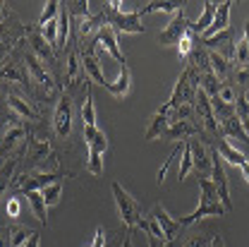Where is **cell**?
Returning a JSON list of instances; mask_svg holds the SVG:
<instances>
[{
    "mask_svg": "<svg viewBox=\"0 0 249 247\" xmlns=\"http://www.w3.org/2000/svg\"><path fill=\"white\" fill-rule=\"evenodd\" d=\"M199 190H201V194H199L196 209H194L189 216L178 218L182 228L194 226L199 218H204V216H223V214H225V207H223L220 199H218V192H216V187H213V183H211V178H199Z\"/></svg>",
    "mask_w": 249,
    "mask_h": 247,
    "instance_id": "cell-1",
    "label": "cell"
},
{
    "mask_svg": "<svg viewBox=\"0 0 249 247\" xmlns=\"http://www.w3.org/2000/svg\"><path fill=\"white\" fill-rule=\"evenodd\" d=\"M120 7H123L120 0L103 2L106 24L113 27L115 31H123V34H144V24H142V15H139V10H134V12H123Z\"/></svg>",
    "mask_w": 249,
    "mask_h": 247,
    "instance_id": "cell-2",
    "label": "cell"
},
{
    "mask_svg": "<svg viewBox=\"0 0 249 247\" xmlns=\"http://www.w3.org/2000/svg\"><path fill=\"white\" fill-rule=\"evenodd\" d=\"M65 178L62 171H53V173H46V171H29V173H22L17 178H12V190L19 192V194H27V192H41L53 183H60Z\"/></svg>",
    "mask_w": 249,
    "mask_h": 247,
    "instance_id": "cell-3",
    "label": "cell"
},
{
    "mask_svg": "<svg viewBox=\"0 0 249 247\" xmlns=\"http://www.w3.org/2000/svg\"><path fill=\"white\" fill-rule=\"evenodd\" d=\"M110 190H113V197H115V204H118V211H120V218H123L124 228H127V230L139 228L144 218H142V207L137 204V199H134L120 183H113Z\"/></svg>",
    "mask_w": 249,
    "mask_h": 247,
    "instance_id": "cell-4",
    "label": "cell"
},
{
    "mask_svg": "<svg viewBox=\"0 0 249 247\" xmlns=\"http://www.w3.org/2000/svg\"><path fill=\"white\" fill-rule=\"evenodd\" d=\"M22 60H24V67H27V72H29V79L31 84H36L38 89L43 94H51L55 92V77H53V70L46 65L43 60H38L34 53H31L29 48L22 53Z\"/></svg>",
    "mask_w": 249,
    "mask_h": 247,
    "instance_id": "cell-5",
    "label": "cell"
},
{
    "mask_svg": "<svg viewBox=\"0 0 249 247\" xmlns=\"http://www.w3.org/2000/svg\"><path fill=\"white\" fill-rule=\"evenodd\" d=\"M187 7V5H185ZM178 10L175 15H173V19L168 22V27L158 34V43L165 48V46H178L180 41H182V36L187 34L189 29V19H187V10Z\"/></svg>",
    "mask_w": 249,
    "mask_h": 247,
    "instance_id": "cell-6",
    "label": "cell"
},
{
    "mask_svg": "<svg viewBox=\"0 0 249 247\" xmlns=\"http://www.w3.org/2000/svg\"><path fill=\"white\" fill-rule=\"evenodd\" d=\"M223 158L216 149H211V183L216 187L218 199L225 207V211H232V202H230V187H228V178H225V168L220 163Z\"/></svg>",
    "mask_w": 249,
    "mask_h": 247,
    "instance_id": "cell-7",
    "label": "cell"
},
{
    "mask_svg": "<svg viewBox=\"0 0 249 247\" xmlns=\"http://www.w3.org/2000/svg\"><path fill=\"white\" fill-rule=\"evenodd\" d=\"M93 51H96V56H101V53L113 56L115 60L120 62V67H123V65H127V62H124V53L120 51V46H118L115 29H113V27H108V24H106L103 29L93 36Z\"/></svg>",
    "mask_w": 249,
    "mask_h": 247,
    "instance_id": "cell-8",
    "label": "cell"
},
{
    "mask_svg": "<svg viewBox=\"0 0 249 247\" xmlns=\"http://www.w3.org/2000/svg\"><path fill=\"white\" fill-rule=\"evenodd\" d=\"M199 38H201V43H204L206 51L220 53L223 58L232 60L235 46H237V41H235V29H225V31H220V34H213V36H199Z\"/></svg>",
    "mask_w": 249,
    "mask_h": 247,
    "instance_id": "cell-9",
    "label": "cell"
},
{
    "mask_svg": "<svg viewBox=\"0 0 249 247\" xmlns=\"http://www.w3.org/2000/svg\"><path fill=\"white\" fill-rule=\"evenodd\" d=\"M53 130L60 139H67L72 134V96L65 92L58 98L55 115H53Z\"/></svg>",
    "mask_w": 249,
    "mask_h": 247,
    "instance_id": "cell-10",
    "label": "cell"
},
{
    "mask_svg": "<svg viewBox=\"0 0 249 247\" xmlns=\"http://www.w3.org/2000/svg\"><path fill=\"white\" fill-rule=\"evenodd\" d=\"M0 82H19L24 87H29V72L24 67V60H19L17 56H7L0 62Z\"/></svg>",
    "mask_w": 249,
    "mask_h": 247,
    "instance_id": "cell-11",
    "label": "cell"
},
{
    "mask_svg": "<svg viewBox=\"0 0 249 247\" xmlns=\"http://www.w3.org/2000/svg\"><path fill=\"white\" fill-rule=\"evenodd\" d=\"M173 103L170 101H165L158 111H156V115L151 118V123H149V130H146V134H144V142H154L158 137H163V132L170 127L173 123Z\"/></svg>",
    "mask_w": 249,
    "mask_h": 247,
    "instance_id": "cell-12",
    "label": "cell"
},
{
    "mask_svg": "<svg viewBox=\"0 0 249 247\" xmlns=\"http://www.w3.org/2000/svg\"><path fill=\"white\" fill-rule=\"evenodd\" d=\"M189 149H192V161L194 171L199 178H211V152L204 147L199 137H189Z\"/></svg>",
    "mask_w": 249,
    "mask_h": 247,
    "instance_id": "cell-13",
    "label": "cell"
},
{
    "mask_svg": "<svg viewBox=\"0 0 249 247\" xmlns=\"http://www.w3.org/2000/svg\"><path fill=\"white\" fill-rule=\"evenodd\" d=\"M24 36H27V41H29V51L38 60H43L46 65H58V62H55V56H53V48H51L48 41L41 36L38 27H34V29L29 27V29L24 31Z\"/></svg>",
    "mask_w": 249,
    "mask_h": 247,
    "instance_id": "cell-14",
    "label": "cell"
},
{
    "mask_svg": "<svg viewBox=\"0 0 249 247\" xmlns=\"http://www.w3.org/2000/svg\"><path fill=\"white\" fill-rule=\"evenodd\" d=\"M24 31L27 29H24L19 22H15L12 27H10V22L0 24V62L10 56V51H12L15 46H19V43H22V41H19V36H22Z\"/></svg>",
    "mask_w": 249,
    "mask_h": 247,
    "instance_id": "cell-15",
    "label": "cell"
},
{
    "mask_svg": "<svg viewBox=\"0 0 249 247\" xmlns=\"http://www.w3.org/2000/svg\"><path fill=\"white\" fill-rule=\"evenodd\" d=\"M151 216L158 221V226H160V230H163V235H165V240H168V243H175V240H178V235H180V230H185V228L180 226V221L170 216L160 204H156L154 209H151Z\"/></svg>",
    "mask_w": 249,
    "mask_h": 247,
    "instance_id": "cell-16",
    "label": "cell"
},
{
    "mask_svg": "<svg viewBox=\"0 0 249 247\" xmlns=\"http://www.w3.org/2000/svg\"><path fill=\"white\" fill-rule=\"evenodd\" d=\"M27 147H29V163H31V171H36V166L43 161V158H48L51 154V144L46 142V139H38V137H34L27 132Z\"/></svg>",
    "mask_w": 249,
    "mask_h": 247,
    "instance_id": "cell-17",
    "label": "cell"
},
{
    "mask_svg": "<svg viewBox=\"0 0 249 247\" xmlns=\"http://www.w3.org/2000/svg\"><path fill=\"white\" fill-rule=\"evenodd\" d=\"M5 103H7V106H10V111H12V113H17L19 118H27V120H38V118H41V115H38V111H36L31 103H27L22 96H17L15 92H7Z\"/></svg>",
    "mask_w": 249,
    "mask_h": 247,
    "instance_id": "cell-18",
    "label": "cell"
},
{
    "mask_svg": "<svg viewBox=\"0 0 249 247\" xmlns=\"http://www.w3.org/2000/svg\"><path fill=\"white\" fill-rule=\"evenodd\" d=\"M84 139H87V149H89V154H106L108 152V137H106V132L103 130H98V127H87L84 125Z\"/></svg>",
    "mask_w": 249,
    "mask_h": 247,
    "instance_id": "cell-19",
    "label": "cell"
},
{
    "mask_svg": "<svg viewBox=\"0 0 249 247\" xmlns=\"http://www.w3.org/2000/svg\"><path fill=\"white\" fill-rule=\"evenodd\" d=\"M230 7H232V2L230 0H225V2H220L216 7V17H213V22H211V27L204 31V36H213V34H220V31L230 29Z\"/></svg>",
    "mask_w": 249,
    "mask_h": 247,
    "instance_id": "cell-20",
    "label": "cell"
},
{
    "mask_svg": "<svg viewBox=\"0 0 249 247\" xmlns=\"http://www.w3.org/2000/svg\"><path fill=\"white\" fill-rule=\"evenodd\" d=\"M87 75H84V70H82V58H79V48H70V53H67V82H70V87H77L82 79H84Z\"/></svg>",
    "mask_w": 249,
    "mask_h": 247,
    "instance_id": "cell-21",
    "label": "cell"
},
{
    "mask_svg": "<svg viewBox=\"0 0 249 247\" xmlns=\"http://www.w3.org/2000/svg\"><path fill=\"white\" fill-rule=\"evenodd\" d=\"M216 7H218V2H211V0L204 2V15H201L196 22H189V31H192L194 36H204V31L211 27V22H213V17H216Z\"/></svg>",
    "mask_w": 249,
    "mask_h": 247,
    "instance_id": "cell-22",
    "label": "cell"
},
{
    "mask_svg": "<svg viewBox=\"0 0 249 247\" xmlns=\"http://www.w3.org/2000/svg\"><path fill=\"white\" fill-rule=\"evenodd\" d=\"M220 132H223V139H225V137H235V139H240V142L249 144V134L245 132L242 120H240L237 115H230V118H225V120L220 123Z\"/></svg>",
    "mask_w": 249,
    "mask_h": 247,
    "instance_id": "cell-23",
    "label": "cell"
},
{
    "mask_svg": "<svg viewBox=\"0 0 249 247\" xmlns=\"http://www.w3.org/2000/svg\"><path fill=\"white\" fill-rule=\"evenodd\" d=\"M129 84H132V72H129V67H127V65H123V67H120L118 79L106 84V92H110L113 96L123 98V96H127V94H129Z\"/></svg>",
    "mask_w": 249,
    "mask_h": 247,
    "instance_id": "cell-24",
    "label": "cell"
},
{
    "mask_svg": "<svg viewBox=\"0 0 249 247\" xmlns=\"http://www.w3.org/2000/svg\"><path fill=\"white\" fill-rule=\"evenodd\" d=\"M24 156V149L19 152V154L15 156V158H7L5 163H0V197L5 194V190L12 185V175H15V171H17V166H19V158Z\"/></svg>",
    "mask_w": 249,
    "mask_h": 247,
    "instance_id": "cell-25",
    "label": "cell"
},
{
    "mask_svg": "<svg viewBox=\"0 0 249 247\" xmlns=\"http://www.w3.org/2000/svg\"><path fill=\"white\" fill-rule=\"evenodd\" d=\"M216 152L220 154V158H223V161H228L230 166H237V168H240V166H242V163L247 161V156L242 154L240 149L230 147V144H228L225 139H218V142H216Z\"/></svg>",
    "mask_w": 249,
    "mask_h": 247,
    "instance_id": "cell-26",
    "label": "cell"
},
{
    "mask_svg": "<svg viewBox=\"0 0 249 247\" xmlns=\"http://www.w3.org/2000/svg\"><path fill=\"white\" fill-rule=\"evenodd\" d=\"M187 2H170V0H154V2H146L144 7H139V15H151V12H168V15H175L178 10H182Z\"/></svg>",
    "mask_w": 249,
    "mask_h": 247,
    "instance_id": "cell-27",
    "label": "cell"
},
{
    "mask_svg": "<svg viewBox=\"0 0 249 247\" xmlns=\"http://www.w3.org/2000/svg\"><path fill=\"white\" fill-rule=\"evenodd\" d=\"M24 197L29 199L31 211H34V214H36V218L41 221V226H48V207H46V202H43L41 192H27Z\"/></svg>",
    "mask_w": 249,
    "mask_h": 247,
    "instance_id": "cell-28",
    "label": "cell"
},
{
    "mask_svg": "<svg viewBox=\"0 0 249 247\" xmlns=\"http://www.w3.org/2000/svg\"><path fill=\"white\" fill-rule=\"evenodd\" d=\"M62 5H65L67 15H70V17H74L77 22H82V19L91 17V12H89V0H70V2H62Z\"/></svg>",
    "mask_w": 249,
    "mask_h": 247,
    "instance_id": "cell-29",
    "label": "cell"
},
{
    "mask_svg": "<svg viewBox=\"0 0 249 247\" xmlns=\"http://www.w3.org/2000/svg\"><path fill=\"white\" fill-rule=\"evenodd\" d=\"M199 89L206 94L209 98H216L218 96V89H220V82H218V77L209 70V72H201V77H199Z\"/></svg>",
    "mask_w": 249,
    "mask_h": 247,
    "instance_id": "cell-30",
    "label": "cell"
},
{
    "mask_svg": "<svg viewBox=\"0 0 249 247\" xmlns=\"http://www.w3.org/2000/svg\"><path fill=\"white\" fill-rule=\"evenodd\" d=\"M82 120L87 127H96V111H93V94L87 87V96H84V103H82Z\"/></svg>",
    "mask_w": 249,
    "mask_h": 247,
    "instance_id": "cell-31",
    "label": "cell"
},
{
    "mask_svg": "<svg viewBox=\"0 0 249 247\" xmlns=\"http://www.w3.org/2000/svg\"><path fill=\"white\" fill-rule=\"evenodd\" d=\"M31 233L34 230H29L27 226H10V243H12V247H24L27 240L31 238Z\"/></svg>",
    "mask_w": 249,
    "mask_h": 247,
    "instance_id": "cell-32",
    "label": "cell"
},
{
    "mask_svg": "<svg viewBox=\"0 0 249 247\" xmlns=\"http://www.w3.org/2000/svg\"><path fill=\"white\" fill-rule=\"evenodd\" d=\"M41 197H43L46 207H55V204L60 202V197H62V180H60V183L48 185L46 190H41Z\"/></svg>",
    "mask_w": 249,
    "mask_h": 247,
    "instance_id": "cell-33",
    "label": "cell"
},
{
    "mask_svg": "<svg viewBox=\"0 0 249 247\" xmlns=\"http://www.w3.org/2000/svg\"><path fill=\"white\" fill-rule=\"evenodd\" d=\"M192 168H194V161H192V149H189V139H185V149H182V161H180L178 180H185Z\"/></svg>",
    "mask_w": 249,
    "mask_h": 247,
    "instance_id": "cell-34",
    "label": "cell"
},
{
    "mask_svg": "<svg viewBox=\"0 0 249 247\" xmlns=\"http://www.w3.org/2000/svg\"><path fill=\"white\" fill-rule=\"evenodd\" d=\"M58 12H60V2H58V0H48V2L43 5L41 17H38V27H43V24L53 22V19L58 17Z\"/></svg>",
    "mask_w": 249,
    "mask_h": 247,
    "instance_id": "cell-35",
    "label": "cell"
},
{
    "mask_svg": "<svg viewBox=\"0 0 249 247\" xmlns=\"http://www.w3.org/2000/svg\"><path fill=\"white\" fill-rule=\"evenodd\" d=\"M194 41H196V36L187 29V34L182 36V41L178 43V56H180V60H189V56H192V51H194Z\"/></svg>",
    "mask_w": 249,
    "mask_h": 247,
    "instance_id": "cell-36",
    "label": "cell"
},
{
    "mask_svg": "<svg viewBox=\"0 0 249 247\" xmlns=\"http://www.w3.org/2000/svg\"><path fill=\"white\" fill-rule=\"evenodd\" d=\"M213 233H206V235H192V238H187L185 243H180L178 247H211L213 245Z\"/></svg>",
    "mask_w": 249,
    "mask_h": 247,
    "instance_id": "cell-37",
    "label": "cell"
},
{
    "mask_svg": "<svg viewBox=\"0 0 249 247\" xmlns=\"http://www.w3.org/2000/svg\"><path fill=\"white\" fill-rule=\"evenodd\" d=\"M218 98L228 106H235V98H237V89L230 84V82H220V89H218Z\"/></svg>",
    "mask_w": 249,
    "mask_h": 247,
    "instance_id": "cell-38",
    "label": "cell"
},
{
    "mask_svg": "<svg viewBox=\"0 0 249 247\" xmlns=\"http://www.w3.org/2000/svg\"><path fill=\"white\" fill-rule=\"evenodd\" d=\"M235 115L240 120H245L249 115V98L245 92H237V98H235Z\"/></svg>",
    "mask_w": 249,
    "mask_h": 247,
    "instance_id": "cell-39",
    "label": "cell"
},
{
    "mask_svg": "<svg viewBox=\"0 0 249 247\" xmlns=\"http://www.w3.org/2000/svg\"><path fill=\"white\" fill-rule=\"evenodd\" d=\"M7 216L10 218L19 216V197H10L7 199Z\"/></svg>",
    "mask_w": 249,
    "mask_h": 247,
    "instance_id": "cell-40",
    "label": "cell"
},
{
    "mask_svg": "<svg viewBox=\"0 0 249 247\" xmlns=\"http://www.w3.org/2000/svg\"><path fill=\"white\" fill-rule=\"evenodd\" d=\"M12 17H15V12L7 7V2H2V0H0V24H5V22H7V19H12Z\"/></svg>",
    "mask_w": 249,
    "mask_h": 247,
    "instance_id": "cell-41",
    "label": "cell"
},
{
    "mask_svg": "<svg viewBox=\"0 0 249 247\" xmlns=\"http://www.w3.org/2000/svg\"><path fill=\"white\" fill-rule=\"evenodd\" d=\"M91 247H106V230H103V228H96Z\"/></svg>",
    "mask_w": 249,
    "mask_h": 247,
    "instance_id": "cell-42",
    "label": "cell"
},
{
    "mask_svg": "<svg viewBox=\"0 0 249 247\" xmlns=\"http://www.w3.org/2000/svg\"><path fill=\"white\" fill-rule=\"evenodd\" d=\"M0 247H12V243H10V228L0 230Z\"/></svg>",
    "mask_w": 249,
    "mask_h": 247,
    "instance_id": "cell-43",
    "label": "cell"
},
{
    "mask_svg": "<svg viewBox=\"0 0 249 247\" xmlns=\"http://www.w3.org/2000/svg\"><path fill=\"white\" fill-rule=\"evenodd\" d=\"M38 245H41V238H38V233L34 230V233H31V238L27 240V245H24V247H38Z\"/></svg>",
    "mask_w": 249,
    "mask_h": 247,
    "instance_id": "cell-44",
    "label": "cell"
},
{
    "mask_svg": "<svg viewBox=\"0 0 249 247\" xmlns=\"http://www.w3.org/2000/svg\"><path fill=\"white\" fill-rule=\"evenodd\" d=\"M240 171L245 173V180H247V183H249V161H245V163L240 166Z\"/></svg>",
    "mask_w": 249,
    "mask_h": 247,
    "instance_id": "cell-45",
    "label": "cell"
},
{
    "mask_svg": "<svg viewBox=\"0 0 249 247\" xmlns=\"http://www.w3.org/2000/svg\"><path fill=\"white\" fill-rule=\"evenodd\" d=\"M242 38L247 41V46H249V17L245 19V34H242Z\"/></svg>",
    "mask_w": 249,
    "mask_h": 247,
    "instance_id": "cell-46",
    "label": "cell"
},
{
    "mask_svg": "<svg viewBox=\"0 0 249 247\" xmlns=\"http://www.w3.org/2000/svg\"><path fill=\"white\" fill-rule=\"evenodd\" d=\"M211 247H225L223 238H220V235H216V238H213V245H211Z\"/></svg>",
    "mask_w": 249,
    "mask_h": 247,
    "instance_id": "cell-47",
    "label": "cell"
},
{
    "mask_svg": "<svg viewBox=\"0 0 249 247\" xmlns=\"http://www.w3.org/2000/svg\"><path fill=\"white\" fill-rule=\"evenodd\" d=\"M242 127H245V132H247V134H249V115H247V118H245V120H242Z\"/></svg>",
    "mask_w": 249,
    "mask_h": 247,
    "instance_id": "cell-48",
    "label": "cell"
},
{
    "mask_svg": "<svg viewBox=\"0 0 249 247\" xmlns=\"http://www.w3.org/2000/svg\"><path fill=\"white\" fill-rule=\"evenodd\" d=\"M5 96H7V94L2 92V84H0V98H5Z\"/></svg>",
    "mask_w": 249,
    "mask_h": 247,
    "instance_id": "cell-49",
    "label": "cell"
}]
</instances>
